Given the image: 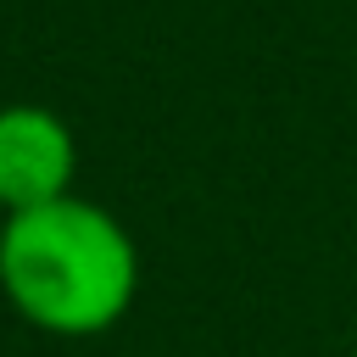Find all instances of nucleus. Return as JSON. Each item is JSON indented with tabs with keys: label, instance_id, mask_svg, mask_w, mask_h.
<instances>
[{
	"label": "nucleus",
	"instance_id": "nucleus-1",
	"mask_svg": "<svg viewBox=\"0 0 357 357\" xmlns=\"http://www.w3.org/2000/svg\"><path fill=\"white\" fill-rule=\"evenodd\" d=\"M0 290L45 335L89 340L139 296V245L95 201L61 195L0 223Z\"/></svg>",
	"mask_w": 357,
	"mask_h": 357
},
{
	"label": "nucleus",
	"instance_id": "nucleus-2",
	"mask_svg": "<svg viewBox=\"0 0 357 357\" xmlns=\"http://www.w3.org/2000/svg\"><path fill=\"white\" fill-rule=\"evenodd\" d=\"M78 139L50 106H0V206L33 212L73 195Z\"/></svg>",
	"mask_w": 357,
	"mask_h": 357
}]
</instances>
